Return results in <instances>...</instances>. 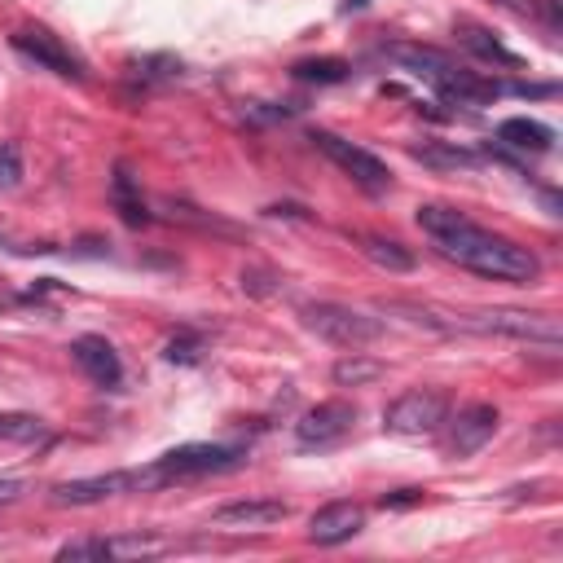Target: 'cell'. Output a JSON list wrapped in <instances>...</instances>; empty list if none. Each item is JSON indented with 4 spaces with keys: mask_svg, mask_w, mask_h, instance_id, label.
<instances>
[{
    "mask_svg": "<svg viewBox=\"0 0 563 563\" xmlns=\"http://www.w3.org/2000/svg\"><path fill=\"white\" fill-rule=\"evenodd\" d=\"M414 220H418V229L436 242L440 256L458 260L462 269L480 273V278L528 286V282H537V273H542V260H537L528 247H520V242H511V238L489 234V229H480L476 220H467L458 207L423 203Z\"/></svg>",
    "mask_w": 563,
    "mask_h": 563,
    "instance_id": "1",
    "label": "cell"
},
{
    "mask_svg": "<svg viewBox=\"0 0 563 563\" xmlns=\"http://www.w3.org/2000/svg\"><path fill=\"white\" fill-rule=\"evenodd\" d=\"M458 330L471 335H506V339H524V344H542L546 352H559L563 344V326L555 313H528V308H480V313H462L454 317Z\"/></svg>",
    "mask_w": 563,
    "mask_h": 563,
    "instance_id": "2",
    "label": "cell"
},
{
    "mask_svg": "<svg viewBox=\"0 0 563 563\" xmlns=\"http://www.w3.org/2000/svg\"><path fill=\"white\" fill-rule=\"evenodd\" d=\"M300 317L317 339H326V344H335V348H366L374 339H383V330H388L379 317L361 313V308H348V304H330V300L304 304Z\"/></svg>",
    "mask_w": 563,
    "mask_h": 563,
    "instance_id": "3",
    "label": "cell"
},
{
    "mask_svg": "<svg viewBox=\"0 0 563 563\" xmlns=\"http://www.w3.org/2000/svg\"><path fill=\"white\" fill-rule=\"evenodd\" d=\"M168 476L159 467L146 471H110V476H84V480H66L53 489V502L58 506H93L106 498H119V493H146V489H163Z\"/></svg>",
    "mask_w": 563,
    "mask_h": 563,
    "instance_id": "4",
    "label": "cell"
},
{
    "mask_svg": "<svg viewBox=\"0 0 563 563\" xmlns=\"http://www.w3.org/2000/svg\"><path fill=\"white\" fill-rule=\"evenodd\" d=\"M449 418V396L436 388H410L383 410V427L396 436H432Z\"/></svg>",
    "mask_w": 563,
    "mask_h": 563,
    "instance_id": "5",
    "label": "cell"
},
{
    "mask_svg": "<svg viewBox=\"0 0 563 563\" xmlns=\"http://www.w3.org/2000/svg\"><path fill=\"white\" fill-rule=\"evenodd\" d=\"M247 458L242 445H176L168 449L154 467L172 480H190V476H216V471H234L238 462Z\"/></svg>",
    "mask_w": 563,
    "mask_h": 563,
    "instance_id": "6",
    "label": "cell"
},
{
    "mask_svg": "<svg viewBox=\"0 0 563 563\" xmlns=\"http://www.w3.org/2000/svg\"><path fill=\"white\" fill-rule=\"evenodd\" d=\"M308 141H313V146L322 150L330 163H339L352 181L366 185V190H392V172H388V163H383L379 154L352 146V141L335 137V132H308Z\"/></svg>",
    "mask_w": 563,
    "mask_h": 563,
    "instance_id": "7",
    "label": "cell"
},
{
    "mask_svg": "<svg viewBox=\"0 0 563 563\" xmlns=\"http://www.w3.org/2000/svg\"><path fill=\"white\" fill-rule=\"evenodd\" d=\"M352 427H357V405L352 401H322L295 423V440H300L304 449H326V445H339Z\"/></svg>",
    "mask_w": 563,
    "mask_h": 563,
    "instance_id": "8",
    "label": "cell"
},
{
    "mask_svg": "<svg viewBox=\"0 0 563 563\" xmlns=\"http://www.w3.org/2000/svg\"><path fill=\"white\" fill-rule=\"evenodd\" d=\"M445 423H449V449H454L458 458H471L498 436L502 414L493 410V405H467V410H458L454 418H445Z\"/></svg>",
    "mask_w": 563,
    "mask_h": 563,
    "instance_id": "9",
    "label": "cell"
},
{
    "mask_svg": "<svg viewBox=\"0 0 563 563\" xmlns=\"http://www.w3.org/2000/svg\"><path fill=\"white\" fill-rule=\"evenodd\" d=\"M14 49L22 58H31L44 71L62 75V80H84V62L75 58L71 49H62L58 36H49V31H18L14 36Z\"/></svg>",
    "mask_w": 563,
    "mask_h": 563,
    "instance_id": "10",
    "label": "cell"
},
{
    "mask_svg": "<svg viewBox=\"0 0 563 563\" xmlns=\"http://www.w3.org/2000/svg\"><path fill=\"white\" fill-rule=\"evenodd\" d=\"M366 528V506L357 502H326L322 511L308 520V542L317 546H339Z\"/></svg>",
    "mask_w": 563,
    "mask_h": 563,
    "instance_id": "11",
    "label": "cell"
},
{
    "mask_svg": "<svg viewBox=\"0 0 563 563\" xmlns=\"http://www.w3.org/2000/svg\"><path fill=\"white\" fill-rule=\"evenodd\" d=\"M71 357L97 388H119V379H124V361H119V352L102 335H80L71 344Z\"/></svg>",
    "mask_w": 563,
    "mask_h": 563,
    "instance_id": "12",
    "label": "cell"
},
{
    "mask_svg": "<svg viewBox=\"0 0 563 563\" xmlns=\"http://www.w3.org/2000/svg\"><path fill=\"white\" fill-rule=\"evenodd\" d=\"M291 515V506L278 498H251V502H229L216 511V524H234V528H269L282 524Z\"/></svg>",
    "mask_w": 563,
    "mask_h": 563,
    "instance_id": "13",
    "label": "cell"
},
{
    "mask_svg": "<svg viewBox=\"0 0 563 563\" xmlns=\"http://www.w3.org/2000/svg\"><path fill=\"white\" fill-rule=\"evenodd\" d=\"M392 62H401L405 71H414V75H423L427 84H440L449 71H458V62L449 58V53H440L432 49V44H392Z\"/></svg>",
    "mask_w": 563,
    "mask_h": 563,
    "instance_id": "14",
    "label": "cell"
},
{
    "mask_svg": "<svg viewBox=\"0 0 563 563\" xmlns=\"http://www.w3.org/2000/svg\"><path fill=\"white\" fill-rule=\"evenodd\" d=\"M454 36H458V44L467 53H476L480 62H498V66H524V58L520 53H511L506 44L493 36L489 27H480V22H467V18H458L454 22Z\"/></svg>",
    "mask_w": 563,
    "mask_h": 563,
    "instance_id": "15",
    "label": "cell"
},
{
    "mask_svg": "<svg viewBox=\"0 0 563 563\" xmlns=\"http://www.w3.org/2000/svg\"><path fill=\"white\" fill-rule=\"evenodd\" d=\"M498 141L511 150H533V154H546L555 146V132L537 119H502L498 124Z\"/></svg>",
    "mask_w": 563,
    "mask_h": 563,
    "instance_id": "16",
    "label": "cell"
},
{
    "mask_svg": "<svg viewBox=\"0 0 563 563\" xmlns=\"http://www.w3.org/2000/svg\"><path fill=\"white\" fill-rule=\"evenodd\" d=\"M361 242V251L379 264V269H388V273H410L414 269V251L405 247V242H396V238H383V234H357Z\"/></svg>",
    "mask_w": 563,
    "mask_h": 563,
    "instance_id": "17",
    "label": "cell"
},
{
    "mask_svg": "<svg viewBox=\"0 0 563 563\" xmlns=\"http://www.w3.org/2000/svg\"><path fill=\"white\" fill-rule=\"evenodd\" d=\"M330 379H335L339 388H366V383L383 379V361H374V357H361V352L352 348L348 357H339L335 366H330Z\"/></svg>",
    "mask_w": 563,
    "mask_h": 563,
    "instance_id": "18",
    "label": "cell"
},
{
    "mask_svg": "<svg viewBox=\"0 0 563 563\" xmlns=\"http://www.w3.org/2000/svg\"><path fill=\"white\" fill-rule=\"evenodd\" d=\"M0 440H14V445H44V440H49V423L36 414H0Z\"/></svg>",
    "mask_w": 563,
    "mask_h": 563,
    "instance_id": "19",
    "label": "cell"
},
{
    "mask_svg": "<svg viewBox=\"0 0 563 563\" xmlns=\"http://www.w3.org/2000/svg\"><path fill=\"white\" fill-rule=\"evenodd\" d=\"M291 75L300 84H344L348 80V62L344 58H304L291 66Z\"/></svg>",
    "mask_w": 563,
    "mask_h": 563,
    "instance_id": "20",
    "label": "cell"
},
{
    "mask_svg": "<svg viewBox=\"0 0 563 563\" xmlns=\"http://www.w3.org/2000/svg\"><path fill=\"white\" fill-rule=\"evenodd\" d=\"M410 154L427 168H476V154L462 146H436V141H423V146H410Z\"/></svg>",
    "mask_w": 563,
    "mask_h": 563,
    "instance_id": "21",
    "label": "cell"
},
{
    "mask_svg": "<svg viewBox=\"0 0 563 563\" xmlns=\"http://www.w3.org/2000/svg\"><path fill=\"white\" fill-rule=\"evenodd\" d=\"M115 207H119V216H124L128 225H146V220H150L146 203H141V198L132 194V176H128V168H119V172H115Z\"/></svg>",
    "mask_w": 563,
    "mask_h": 563,
    "instance_id": "22",
    "label": "cell"
},
{
    "mask_svg": "<svg viewBox=\"0 0 563 563\" xmlns=\"http://www.w3.org/2000/svg\"><path fill=\"white\" fill-rule=\"evenodd\" d=\"M163 357H168L172 366H194V361L203 357V335H198V330H176L168 344H163Z\"/></svg>",
    "mask_w": 563,
    "mask_h": 563,
    "instance_id": "23",
    "label": "cell"
},
{
    "mask_svg": "<svg viewBox=\"0 0 563 563\" xmlns=\"http://www.w3.org/2000/svg\"><path fill=\"white\" fill-rule=\"evenodd\" d=\"M163 542L154 537H110L106 542V555L110 559H141V555H159Z\"/></svg>",
    "mask_w": 563,
    "mask_h": 563,
    "instance_id": "24",
    "label": "cell"
},
{
    "mask_svg": "<svg viewBox=\"0 0 563 563\" xmlns=\"http://www.w3.org/2000/svg\"><path fill=\"white\" fill-rule=\"evenodd\" d=\"M18 181H22V150L18 141H5L0 146V190H14Z\"/></svg>",
    "mask_w": 563,
    "mask_h": 563,
    "instance_id": "25",
    "label": "cell"
},
{
    "mask_svg": "<svg viewBox=\"0 0 563 563\" xmlns=\"http://www.w3.org/2000/svg\"><path fill=\"white\" fill-rule=\"evenodd\" d=\"M137 75H146V80H176V75H181V58H172V53H159V58H141V62H137Z\"/></svg>",
    "mask_w": 563,
    "mask_h": 563,
    "instance_id": "26",
    "label": "cell"
},
{
    "mask_svg": "<svg viewBox=\"0 0 563 563\" xmlns=\"http://www.w3.org/2000/svg\"><path fill=\"white\" fill-rule=\"evenodd\" d=\"M58 559H110L106 555V537H88V542H66L62 550H58Z\"/></svg>",
    "mask_w": 563,
    "mask_h": 563,
    "instance_id": "27",
    "label": "cell"
},
{
    "mask_svg": "<svg viewBox=\"0 0 563 563\" xmlns=\"http://www.w3.org/2000/svg\"><path fill=\"white\" fill-rule=\"evenodd\" d=\"M242 291H251V295L278 291V273H269V269H242Z\"/></svg>",
    "mask_w": 563,
    "mask_h": 563,
    "instance_id": "28",
    "label": "cell"
},
{
    "mask_svg": "<svg viewBox=\"0 0 563 563\" xmlns=\"http://www.w3.org/2000/svg\"><path fill=\"white\" fill-rule=\"evenodd\" d=\"M295 110L291 106H269V102H251L247 106V119L251 124H273V119H291Z\"/></svg>",
    "mask_w": 563,
    "mask_h": 563,
    "instance_id": "29",
    "label": "cell"
},
{
    "mask_svg": "<svg viewBox=\"0 0 563 563\" xmlns=\"http://www.w3.org/2000/svg\"><path fill=\"white\" fill-rule=\"evenodd\" d=\"M502 93H515V97H555L559 88L555 84H502Z\"/></svg>",
    "mask_w": 563,
    "mask_h": 563,
    "instance_id": "30",
    "label": "cell"
},
{
    "mask_svg": "<svg viewBox=\"0 0 563 563\" xmlns=\"http://www.w3.org/2000/svg\"><path fill=\"white\" fill-rule=\"evenodd\" d=\"M423 502V489H396L392 498H383V511H401V506Z\"/></svg>",
    "mask_w": 563,
    "mask_h": 563,
    "instance_id": "31",
    "label": "cell"
},
{
    "mask_svg": "<svg viewBox=\"0 0 563 563\" xmlns=\"http://www.w3.org/2000/svg\"><path fill=\"white\" fill-rule=\"evenodd\" d=\"M22 498V480H14V476H5L0 480V506H9V502H18Z\"/></svg>",
    "mask_w": 563,
    "mask_h": 563,
    "instance_id": "32",
    "label": "cell"
},
{
    "mask_svg": "<svg viewBox=\"0 0 563 563\" xmlns=\"http://www.w3.org/2000/svg\"><path fill=\"white\" fill-rule=\"evenodd\" d=\"M498 5L515 9V14H520V18H537V0H498Z\"/></svg>",
    "mask_w": 563,
    "mask_h": 563,
    "instance_id": "33",
    "label": "cell"
},
{
    "mask_svg": "<svg viewBox=\"0 0 563 563\" xmlns=\"http://www.w3.org/2000/svg\"><path fill=\"white\" fill-rule=\"evenodd\" d=\"M366 5H370V0H344V5H339V14H361Z\"/></svg>",
    "mask_w": 563,
    "mask_h": 563,
    "instance_id": "34",
    "label": "cell"
}]
</instances>
